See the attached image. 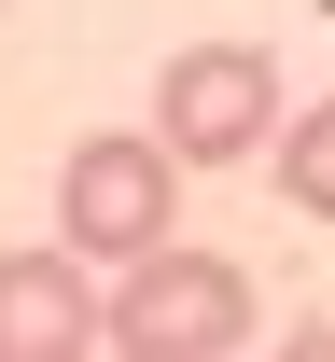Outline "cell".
<instances>
[{
	"instance_id": "1",
	"label": "cell",
	"mask_w": 335,
	"mask_h": 362,
	"mask_svg": "<svg viewBox=\"0 0 335 362\" xmlns=\"http://www.w3.org/2000/svg\"><path fill=\"white\" fill-rule=\"evenodd\" d=\"M182 237V168H168V139L154 126H84L70 153H56V251L98 279L154 265Z\"/></svg>"
},
{
	"instance_id": "2",
	"label": "cell",
	"mask_w": 335,
	"mask_h": 362,
	"mask_svg": "<svg viewBox=\"0 0 335 362\" xmlns=\"http://www.w3.org/2000/svg\"><path fill=\"white\" fill-rule=\"evenodd\" d=\"M251 349V265L168 237L154 265H126L98 293V362H238Z\"/></svg>"
},
{
	"instance_id": "3",
	"label": "cell",
	"mask_w": 335,
	"mask_h": 362,
	"mask_svg": "<svg viewBox=\"0 0 335 362\" xmlns=\"http://www.w3.org/2000/svg\"><path fill=\"white\" fill-rule=\"evenodd\" d=\"M154 139H168V168H251L280 139V56L266 42H182L154 70Z\"/></svg>"
},
{
	"instance_id": "4",
	"label": "cell",
	"mask_w": 335,
	"mask_h": 362,
	"mask_svg": "<svg viewBox=\"0 0 335 362\" xmlns=\"http://www.w3.org/2000/svg\"><path fill=\"white\" fill-rule=\"evenodd\" d=\"M0 362H98V265L70 251H0Z\"/></svg>"
},
{
	"instance_id": "5",
	"label": "cell",
	"mask_w": 335,
	"mask_h": 362,
	"mask_svg": "<svg viewBox=\"0 0 335 362\" xmlns=\"http://www.w3.org/2000/svg\"><path fill=\"white\" fill-rule=\"evenodd\" d=\"M266 153H280V209H307V223H335V98H293Z\"/></svg>"
},
{
	"instance_id": "6",
	"label": "cell",
	"mask_w": 335,
	"mask_h": 362,
	"mask_svg": "<svg viewBox=\"0 0 335 362\" xmlns=\"http://www.w3.org/2000/svg\"><path fill=\"white\" fill-rule=\"evenodd\" d=\"M280 362H335V320H280Z\"/></svg>"
}]
</instances>
